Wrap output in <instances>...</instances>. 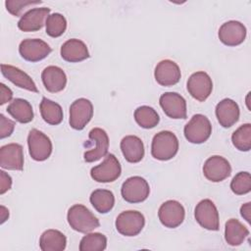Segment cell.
Listing matches in <instances>:
<instances>
[{"mask_svg":"<svg viewBox=\"0 0 251 251\" xmlns=\"http://www.w3.org/2000/svg\"><path fill=\"white\" fill-rule=\"evenodd\" d=\"M178 151V139L175 133L162 130L154 135L151 144L153 158L160 161H168L174 158Z\"/></svg>","mask_w":251,"mask_h":251,"instance_id":"cell-1","label":"cell"},{"mask_svg":"<svg viewBox=\"0 0 251 251\" xmlns=\"http://www.w3.org/2000/svg\"><path fill=\"white\" fill-rule=\"evenodd\" d=\"M67 220L74 230L81 233H88L100 226L99 220L81 204H75L69 209Z\"/></svg>","mask_w":251,"mask_h":251,"instance_id":"cell-2","label":"cell"},{"mask_svg":"<svg viewBox=\"0 0 251 251\" xmlns=\"http://www.w3.org/2000/svg\"><path fill=\"white\" fill-rule=\"evenodd\" d=\"M185 138L194 144H200L208 140L212 133V126L209 119L202 115L196 114L185 125L184 129Z\"/></svg>","mask_w":251,"mask_h":251,"instance_id":"cell-3","label":"cell"},{"mask_svg":"<svg viewBox=\"0 0 251 251\" xmlns=\"http://www.w3.org/2000/svg\"><path fill=\"white\" fill-rule=\"evenodd\" d=\"M27 145L30 157L38 162L47 160L52 153V142L50 138L36 128L29 131Z\"/></svg>","mask_w":251,"mask_h":251,"instance_id":"cell-4","label":"cell"},{"mask_svg":"<svg viewBox=\"0 0 251 251\" xmlns=\"http://www.w3.org/2000/svg\"><path fill=\"white\" fill-rule=\"evenodd\" d=\"M121 193L128 203H140L147 199L150 193L148 182L141 176L128 177L122 185Z\"/></svg>","mask_w":251,"mask_h":251,"instance_id":"cell-5","label":"cell"},{"mask_svg":"<svg viewBox=\"0 0 251 251\" xmlns=\"http://www.w3.org/2000/svg\"><path fill=\"white\" fill-rule=\"evenodd\" d=\"M117 230L125 236H135L137 235L145 225L144 216L133 210L122 212L116 219Z\"/></svg>","mask_w":251,"mask_h":251,"instance_id":"cell-6","label":"cell"},{"mask_svg":"<svg viewBox=\"0 0 251 251\" xmlns=\"http://www.w3.org/2000/svg\"><path fill=\"white\" fill-rule=\"evenodd\" d=\"M194 217L196 222L205 229L208 230H219L220 220L219 212L210 199L201 200L194 209Z\"/></svg>","mask_w":251,"mask_h":251,"instance_id":"cell-7","label":"cell"},{"mask_svg":"<svg viewBox=\"0 0 251 251\" xmlns=\"http://www.w3.org/2000/svg\"><path fill=\"white\" fill-rule=\"evenodd\" d=\"M122 173L120 162L114 154H107L104 161L93 167L90 171L91 177L97 182H113Z\"/></svg>","mask_w":251,"mask_h":251,"instance_id":"cell-8","label":"cell"},{"mask_svg":"<svg viewBox=\"0 0 251 251\" xmlns=\"http://www.w3.org/2000/svg\"><path fill=\"white\" fill-rule=\"evenodd\" d=\"M93 116L92 103L86 98H78L70 106V126L76 130H81L90 122Z\"/></svg>","mask_w":251,"mask_h":251,"instance_id":"cell-9","label":"cell"},{"mask_svg":"<svg viewBox=\"0 0 251 251\" xmlns=\"http://www.w3.org/2000/svg\"><path fill=\"white\" fill-rule=\"evenodd\" d=\"M185 211L183 206L176 200L164 202L158 211V217L163 226L169 228H175L180 226L184 220Z\"/></svg>","mask_w":251,"mask_h":251,"instance_id":"cell-10","label":"cell"},{"mask_svg":"<svg viewBox=\"0 0 251 251\" xmlns=\"http://www.w3.org/2000/svg\"><path fill=\"white\" fill-rule=\"evenodd\" d=\"M52 49L43 40L38 38L24 39L19 46L20 55L28 62H38L46 58Z\"/></svg>","mask_w":251,"mask_h":251,"instance_id":"cell-11","label":"cell"},{"mask_svg":"<svg viewBox=\"0 0 251 251\" xmlns=\"http://www.w3.org/2000/svg\"><path fill=\"white\" fill-rule=\"evenodd\" d=\"M189 94L196 100L205 101L213 90V82L210 75L205 72H196L192 74L186 83Z\"/></svg>","mask_w":251,"mask_h":251,"instance_id":"cell-12","label":"cell"},{"mask_svg":"<svg viewBox=\"0 0 251 251\" xmlns=\"http://www.w3.org/2000/svg\"><path fill=\"white\" fill-rule=\"evenodd\" d=\"M231 167L226 159L215 155L206 160L203 166L204 176L213 182H220L230 176Z\"/></svg>","mask_w":251,"mask_h":251,"instance_id":"cell-13","label":"cell"},{"mask_svg":"<svg viewBox=\"0 0 251 251\" xmlns=\"http://www.w3.org/2000/svg\"><path fill=\"white\" fill-rule=\"evenodd\" d=\"M88 136L90 141L95 143V148H91L85 151L83 158L85 162L92 163L107 155L109 148V137L107 132L100 127L92 128L89 131Z\"/></svg>","mask_w":251,"mask_h":251,"instance_id":"cell-14","label":"cell"},{"mask_svg":"<svg viewBox=\"0 0 251 251\" xmlns=\"http://www.w3.org/2000/svg\"><path fill=\"white\" fill-rule=\"evenodd\" d=\"M160 106L164 113L172 119L186 118V101L176 92H165L161 95Z\"/></svg>","mask_w":251,"mask_h":251,"instance_id":"cell-15","label":"cell"},{"mask_svg":"<svg viewBox=\"0 0 251 251\" xmlns=\"http://www.w3.org/2000/svg\"><path fill=\"white\" fill-rule=\"evenodd\" d=\"M0 166L6 170L23 171L24 151L18 143H9L0 148Z\"/></svg>","mask_w":251,"mask_h":251,"instance_id":"cell-16","label":"cell"},{"mask_svg":"<svg viewBox=\"0 0 251 251\" xmlns=\"http://www.w3.org/2000/svg\"><path fill=\"white\" fill-rule=\"evenodd\" d=\"M219 38L226 46H237L246 37V27L238 21H228L219 29Z\"/></svg>","mask_w":251,"mask_h":251,"instance_id":"cell-17","label":"cell"},{"mask_svg":"<svg viewBox=\"0 0 251 251\" xmlns=\"http://www.w3.org/2000/svg\"><path fill=\"white\" fill-rule=\"evenodd\" d=\"M50 9L46 7L32 8L22 15L18 22V27L25 32L37 31L43 27L49 16Z\"/></svg>","mask_w":251,"mask_h":251,"instance_id":"cell-18","label":"cell"},{"mask_svg":"<svg viewBox=\"0 0 251 251\" xmlns=\"http://www.w3.org/2000/svg\"><path fill=\"white\" fill-rule=\"evenodd\" d=\"M156 81L162 86H172L176 84L181 76L179 67L172 60H162L154 71Z\"/></svg>","mask_w":251,"mask_h":251,"instance_id":"cell-19","label":"cell"},{"mask_svg":"<svg viewBox=\"0 0 251 251\" xmlns=\"http://www.w3.org/2000/svg\"><path fill=\"white\" fill-rule=\"evenodd\" d=\"M240 111L236 102L229 98H225L216 106V117L223 127L232 126L239 119Z\"/></svg>","mask_w":251,"mask_h":251,"instance_id":"cell-20","label":"cell"},{"mask_svg":"<svg viewBox=\"0 0 251 251\" xmlns=\"http://www.w3.org/2000/svg\"><path fill=\"white\" fill-rule=\"evenodd\" d=\"M61 57L70 63L81 62L89 58V52L86 44L76 38L67 40L61 46Z\"/></svg>","mask_w":251,"mask_h":251,"instance_id":"cell-21","label":"cell"},{"mask_svg":"<svg viewBox=\"0 0 251 251\" xmlns=\"http://www.w3.org/2000/svg\"><path fill=\"white\" fill-rule=\"evenodd\" d=\"M1 73L8 80L13 82L18 87L26 89L31 92H38L37 86L32 78L19 68L12 65L1 64Z\"/></svg>","mask_w":251,"mask_h":251,"instance_id":"cell-22","label":"cell"},{"mask_svg":"<svg viewBox=\"0 0 251 251\" xmlns=\"http://www.w3.org/2000/svg\"><path fill=\"white\" fill-rule=\"evenodd\" d=\"M41 79L45 88L51 93L62 91L67 84V75L65 72L57 66L46 67L42 71Z\"/></svg>","mask_w":251,"mask_h":251,"instance_id":"cell-23","label":"cell"},{"mask_svg":"<svg viewBox=\"0 0 251 251\" xmlns=\"http://www.w3.org/2000/svg\"><path fill=\"white\" fill-rule=\"evenodd\" d=\"M121 150L125 159L129 163H138L144 157L142 140L135 135H126L121 141Z\"/></svg>","mask_w":251,"mask_h":251,"instance_id":"cell-24","label":"cell"},{"mask_svg":"<svg viewBox=\"0 0 251 251\" xmlns=\"http://www.w3.org/2000/svg\"><path fill=\"white\" fill-rule=\"evenodd\" d=\"M67 245V237L57 229L45 230L39 239V247L42 251H63Z\"/></svg>","mask_w":251,"mask_h":251,"instance_id":"cell-25","label":"cell"},{"mask_svg":"<svg viewBox=\"0 0 251 251\" xmlns=\"http://www.w3.org/2000/svg\"><path fill=\"white\" fill-rule=\"evenodd\" d=\"M249 235V230L238 220L229 219L226 223L225 239L230 246L240 245Z\"/></svg>","mask_w":251,"mask_h":251,"instance_id":"cell-26","label":"cell"},{"mask_svg":"<svg viewBox=\"0 0 251 251\" xmlns=\"http://www.w3.org/2000/svg\"><path fill=\"white\" fill-rule=\"evenodd\" d=\"M6 110L12 118L21 124H27L33 120L32 106L23 98L14 99Z\"/></svg>","mask_w":251,"mask_h":251,"instance_id":"cell-27","label":"cell"},{"mask_svg":"<svg viewBox=\"0 0 251 251\" xmlns=\"http://www.w3.org/2000/svg\"><path fill=\"white\" fill-rule=\"evenodd\" d=\"M90 203L100 214L110 212L115 204V196L108 189H96L90 194Z\"/></svg>","mask_w":251,"mask_h":251,"instance_id":"cell-28","label":"cell"},{"mask_svg":"<svg viewBox=\"0 0 251 251\" xmlns=\"http://www.w3.org/2000/svg\"><path fill=\"white\" fill-rule=\"evenodd\" d=\"M39 108L41 117L47 124L57 126L63 121V110L58 103L43 97Z\"/></svg>","mask_w":251,"mask_h":251,"instance_id":"cell-29","label":"cell"},{"mask_svg":"<svg viewBox=\"0 0 251 251\" xmlns=\"http://www.w3.org/2000/svg\"><path fill=\"white\" fill-rule=\"evenodd\" d=\"M134 120L143 128H153L160 121L155 109L149 106H140L134 111Z\"/></svg>","mask_w":251,"mask_h":251,"instance_id":"cell-30","label":"cell"},{"mask_svg":"<svg viewBox=\"0 0 251 251\" xmlns=\"http://www.w3.org/2000/svg\"><path fill=\"white\" fill-rule=\"evenodd\" d=\"M107 246V237L100 232H91L84 235L79 242L80 251H103Z\"/></svg>","mask_w":251,"mask_h":251,"instance_id":"cell-31","label":"cell"},{"mask_svg":"<svg viewBox=\"0 0 251 251\" xmlns=\"http://www.w3.org/2000/svg\"><path fill=\"white\" fill-rule=\"evenodd\" d=\"M233 146L239 151H249L251 149V125L240 126L231 135Z\"/></svg>","mask_w":251,"mask_h":251,"instance_id":"cell-32","label":"cell"},{"mask_svg":"<svg viewBox=\"0 0 251 251\" xmlns=\"http://www.w3.org/2000/svg\"><path fill=\"white\" fill-rule=\"evenodd\" d=\"M46 33L51 37L61 36L67 28V20L60 13H53L48 16L46 23Z\"/></svg>","mask_w":251,"mask_h":251,"instance_id":"cell-33","label":"cell"},{"mask_svg":"<svg viewBox=\"0 0 251 251\" xmlns=\"http://www.w3.org/2000/svg\"><path fill=\"white\" fill-rule=\"evenodd\" d=\"M230 189L236 195H243L251 190V176L248 172H239L236 174L231 182Z\"/></svg>","mask_w":251,"mask_h":251,"instance_id":"cell-34","label":"cell"},{"mask_svg":"<svg viewBox=\"0 0 251 251\" xmlns=\"http://www.w3.org/2000/svg\"><path fill=\"white\" fill-rule=\"evenodd\" d=\"M42 3V1L40 0H7L5 2V6L7 11L12 14L13 16L19 17L21 16L22 12L24 10H25L28 6L31 5H36V4H40Z\"/></svg>","mask_w":251,"mask_h":251,"instance_id":"cell-35","label":"cell"},{"mask_svg":"<svg viewBox=\"0 0 251 251\" xmlns=\"http://www.w3.org/2000/svg\"><path fill=\"white\" fill-rule=\"evenodd\" d=\"M15 128V123L7 119L3 114H0V138L10 136Z\"/></svg>","mask_w":251,"mask_h":251,"instance_id":"cell-36","label":"cell"},{"mask_svg":"<svg viewBox=\"0 0 251 251\" xmlns=\"http://www.w3.org/2000/svg\"><path fill=\"white\" fill-rule=\"evenodd\" d=\"M12 186V178L4 171H0V194H4L10 190Z\"/></svg>","mask_w":251,"mask_h":251,"instance_id":"cell-37","label":"cell"},{"mask_svg":"<svg viewBox=\"0 0 251 251\" xmlns=\"http://www.w3.org/2000/svg\"><path fill=\"white\" fill-rule=\"evenodd\" d=\"M0 88H1V101H0V104L3 105V104H5V103H7V102L12 100L13 92L4 83L0 84Z\"/></svg>","mask_w":251,"mask_h":251,"instance_id":"cell-38","label":"cell"},{"mask_svg":"<svg viewBox=\"0 0 251 251\" xmlns=\"http://www.w3.org/2000/svg\"><path fill=\"white\" fill-rule=\"evenodd\" d=\"M250 202H247L243 204L240 208V214L246 220L247 223H250Z\"/></svg>","mask_w":251,"mask_h":251,"instance_id":"cell-39","label":"cell"},{"mask_svg":"<svg viewBox=\"0 0 251 251\" xmlns=\"http://www.w3.org/2000/svg\"><path fill=\"white\" fill-rule=\"evenodd\" d=\"M8 218H9V211L4 206H1V224H3Z\"/></svg>","mask_w":251,"mask_h":251,"instance_id":"cell-40","label":"cell"}]
</instances>
